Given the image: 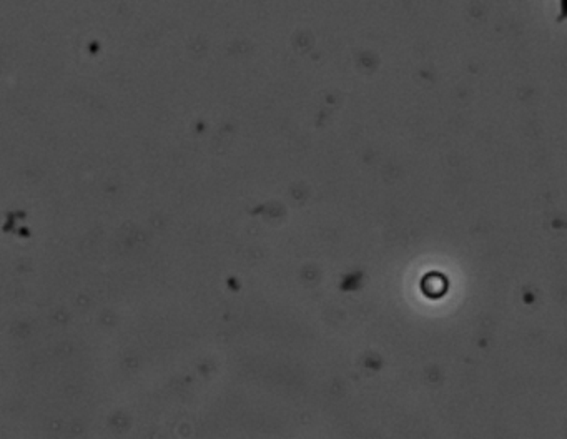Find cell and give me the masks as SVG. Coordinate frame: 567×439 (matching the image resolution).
<instances>
[{"instance_id": "6da1fadb", "label": "cell", "mask_w": 567, "mask_h": 439, "mask_svg": "<svg viewBox=\"0 0 567 439\" xmlns=\"http://www.w3.org/2000/svg\"><path fill=\"white\" fill-rule=\"evenodd\" d=\"M559 19H567V0H559Z\"/></svg>"}]
</instances>
